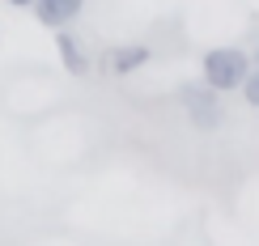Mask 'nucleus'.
Segmentation results:
<instances>
[{"label":"nucleus","instance_id":"0eeeda50","mask_svg":"<svg viewBox=\"0 0 259 246\" xmlns=\"http://www.w3.org/2000/svg\"><path fill=\"white\" fill-rule=\"evenodd\" d=\"M5 5H13V9H30L34 0H5Z\"/></svg>","mask_w":259,"mask_h":246},{"label":"nucleus","instance_id":"f257e3e1","mask_svg":"<svg viewBox=\"0 0 259 246\" xmlns=\"http://www.w3.org/2000/svg\"><path fill=\"white\" fill-rule=\"evenodd\" d=\"M246 72H251V56H246L242 47H212V51H204V60H200V81L208 85V89H217V93L238 89L246 81Z\"/></svg>","mask_w":259,"mask_h":246},{"label":"nucleus","instance_id":"7ed1b4c3","mask_svg":"<svg viewBox=\"0 0 259 246\" xmlns=\"http://www.w3.org/2000/svg\"><path fill=\"white\" fill-rule=\"evenodd\" d=\"M149 60H153V51H149L145 42H123V47H111L102 56V68L111 72V77H132V72H140Z\"/></svg>","mask_w":259,"mask_h":246},{"label":"nucleus","instance_id":"6e6552de","mask_svg":"<svg viewBox=\"0 0 259 246\" xmlns=\"http://www.w3.org/2000/svg\"><path fill=\"white\" fill-rule=\"evenodd\" d=\"M251 68H259V38H255V51H251Z\"/></svg>","mask_w":259,"mask_h":246},{"label":"nucleus","instance_id":"39448f33","mask_svg":"<svg viewBox=\"0 0 259 246\" xmlns=\"http://www.w3.org/2000/svg\"><path fill=\"white\" fill-rule=\"evenodd\" d=\"M56 34V51H60V64L72 72V77H85L90 72V51L81 47L77 34H68V30H51Z\"/></svg>","mask_w":259,"mask_h":246},{"label":"nucleus","instance_id":"20e7f679","mask_svg":"<svg viewBox=\"0 0 259 246\" xmlns=\"http://www.w3.org/2000/svg\"><path fill=\"white\" fill-rule=\"evenodd\" d=\"M34 17H38V26H47V30H68V21L85 9V0H34Z\"/></svg>","mask_w":259,"mask_h":246},{"label":"nucleus","instance_id":"f03ea898","mask_svg":"<svg viewBox=\"0 0 259 246\" xmlns=\"http://www.w3.org/2000/svg\"><path fill=\"white\" fill-rule=\"evenodd\" d=\"M179 102H183V111L191 115V127H200V132H212V127L221 123V93L208 89L204 81L179 85Z\"/></svg>","mask_w":259,"mask_h":246},{"label":"nucleus","instance_id":"423d86ee","mask_svg":"<svg viewBox=\"0 0 259 246\" xmlns=\"http://www.w3.org/2000/svg\"><path fill=\"white\" fill-rule=\"evenodd\" d=\"M238 89H242L246 106H255V111H259V68H251V72H246V81L238 85Z\"/></svg>","mask_w":259,"mask_h":246}]
</instances>
